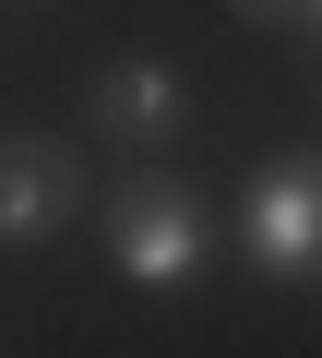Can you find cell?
Returning a JSON list of instances; mask_svg holds the SVG:
<instances>
[{"label": "cell", "mask_w": 322, "mask_h": 358, "mask_svg": "<svg viewBox=\"0 0 322 358\" xmlns=\"http://www.w3.org/2000/svg\"><path fill=\"white\" fill-rule=\"evenodd\" d=\"M96 239H108V263L131 275V287H191L203 275V251H215V215H203V192L191 179H168V167H131V179H108L96 192Z\"/></svg>", "instance_id": "obj_1"}, {"label": "cell", "mask_w": 322, "mask_h": 358, "mask_svg": "<svg viewBox=\"0 0 322 358\" xmlns=\"http://www.w3.org/2000/svg\"><path fill=\"white\" fill-rule=\"evenodd\" d=\"M239 251L275 287H322V155H263V179L239 192Z\"/></svg>", "instance_id": "obj_2"}, {"label": "cell", "mask_w": 322, "mask_h": 358, "mask_svg": "<svg viewBox=\"0 0 322 358\" xmlns=\"http://www.w3.org/2000/svg\"><path fill=\"white\" fill-rule=\"evenodd\" d=\"M84 203H96V179H84L72 143H48V131H0V251L60 239Z\"/></svg>", "instance_id": "obj_3"}, {"label": "cell", "mask_w": 322, "mask_h": 358, "mask_svg": "<svg viewBox=\"0 0 322 358\" xmlns=\"http://www.w3.org/2000/svg\"><path fill=\"white\" fill-rule=\"evenodd\" d=\"M84 120H96L119 155H168V143H180V120H191V96H180V72H168V60H108V72L84 84Z\"/></svg>", "instance_id": "obj_4"}, {"label": "cell", "mask_w": 322, "mask_h": 358, "mask_svg": "<svg viewBox=\"0 0 322 358\" xmlns=\"http://www.w3.org/2000/svg\"><path fill=\"white\" fill-rule=\"evenodd\" d=\"M239 24H310V0H227Z\"/></svg>", "instance_id": "obj_5"}, {"label": "cell", "mask_w": 322, "mask_h": 358, "mask_svg": "<svg viewBox=\"0 0 322 358\" xmlns=\"http://www.w3.org/2000/svg\"><path fill=\"white\" fill-rule=\"evenodd\" d=\"M310 36H322V0H310Z\"/></svg>", "instance_id": "obj_6"}]
</instances>
